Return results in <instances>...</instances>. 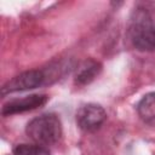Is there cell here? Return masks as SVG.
Segmentation results:
<instances>
[{
  "mask_svg": "<svg viewBox=\"0 0 155 155\" xmlns=\"http://www.w3.org/2000/svg\"><path fill=\"white\" fill-rule=\"evenodd\" d=\"M128 38L134 48L155 52V21L144 8H137L130 21Z\"/></svg>",
  "mask_w": 155,
  "mask_h": 155,
  "instance_id": "obj_1",
  "label": "cell"
},
{
  "mask_svg": "<svg viewBox=\"0 0 155 155\" xmlns=\"http://www.w3.org/2000/svg\"><path fill=\"white\" fill-rule=\"evenodd\" d=\"M25 133L35 144L52 145L62 137V122L56 114H41L27 124Z\"/></svg>",
  "mask_w": 155,
  "mask_h": 155,
  "instance_id": "obj_3",
  "label": "cell"
},
{
  "mask_svg": "<svg viewBox=\"0 0 155 155\" xmlns=\"http://www.w3.org/2000/svg\"><path fill=\"white\" fill-rule=\"evenodd\" d=\"M137 113L143 122L155 126V92H149L142 97L137 104Z\"/></svg>",
  "mask_w": 155,
  "mask_h": 155,
  "instance_id": "obj_7",
  "label": "cell"
},
{
  "mask_svg": "<svg viewBox=\"0 0 155 155\" xmlns=\"http://www.w3.org/2000/svg\"><path fill=\"white\" fill-rule=\"evenodd\" d=\"M105 120L107 113L104 108L96 103H87L81 105L75 114L78 127L85 132H94L99 130Z\"/></svg>",
  "mask_w": 155,
  "mask_h": 155,
  "instance_id": "obj_4",
  "label": "cell"
},
{
  "mask_svg": "<svg viewBox=\"0 0 155 155\" xmlns=\"http://www.w3.org/2000/svg\"><path fill=\"white\" fill-rule=\"evenodd\" d=\"M102 71V64L94 59H86L76 69L74 82L79 86L88 85L92 82Z\"/></svg>",
  "mask_w": 155,
  "mask_h": 155,
  "instance_id": "obj_6",
  "label": "cell"
},
{
  "mask_svg": "<svg viewBox=\"0 0 155 155\" xmlns=\"http://www.w3.org/2000/svg\"><path fill=\"white\" fill-rule=\"evenodd\" d=\"M63 69L61 65L50 67L47 69H33L23 71L8 80L1 88V94H8L13 92H22L27 90H33L46 84H50L58 79L59 71Z\"/></svg>",
  "mask_w": 155,
  "mask_h": 155,
  "instance_id": "obj_2",
  "label": "cell"
},
{
  "mask_svg": "<svg viewBox=\"0 0 155 155\" xmlns=\"http://www.w3.org/2000/svg\"><path fill=\"white\" fill-rule=\"evenodd\" d=\"M13 155H50V151L46 147L39 144H28L22 143L17 144L13 150Z\"/></svg>",
  "mask_w": 155,
  "mask_h": 155,
  "instance_id": "obj_8",
  "label": "cell"
},
{
  "mask_svg": "<svg viewBox=\"0 0 155 155\" xmlns=\"http://www.w3.org/2000/svg\"><path fill=\"white\" fill-rule=\"evenodd\" d=\"M48 101L47 94H29L23 98H16L6 102L1 109L2 116H10L13 114H21L38 109L46 104Z\"/></svg>",
  "mask_w": 155,
  "mask_h": 155,
  "instance_id": "obj_5",
  "label": "cell"
}]
</instances>
